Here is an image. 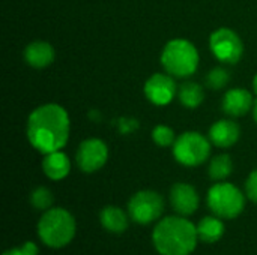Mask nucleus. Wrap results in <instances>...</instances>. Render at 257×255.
<instances>
[{"instance_id": "f257e3e1", "label": "nucleus", "mask_w": 257, "mask_h": 255, "mask_svg": "<svg viewBox=\"0 0 257 255\" xmlns=\"http://www.w3.org/2000/svg\"><path fill=\"white\" fill-rule=\"evenodd\" d=\"M27 138L41 153L62 150L69 138V116L57 104L38 107L27 120Z\"/></svg>"}, {"instance_id": "f03ea898", "label": "nucleus", "mask_w": 257, "mask_h": 255, "mask_svg": "<svg viewBox=\"0 0 257 255\" xmlns=\"http://www.w3.org/2000/svg\"><path fill=\"white\" fill-rule=\"evenodd\" d=\"M199 242L197 227L185 216H167L152 231V243L160 255H190Z\"/></svg>"}, {"instance_id": "7ed1b4c3", "label": "nucleus", "mask_w": 257, "mask_h": 255, "mask_svg": "<svg viewBox=\"0 0 257 255\" xmlns=\"http://www.w3.org/2000/svg\"><path fill=\"white\" fill-rule=\"evenodd\" d=\"M77 224L74 216L62 207H53L44 212L38 222V236L41 242L53 249L65 248L75 237Z\"/></svg>"}, {"instance_id": "20e7f679", "label": "nucleus", "mask_w": 257, "mask_h": 255, "mask_svg": "<svg viewBox=\"0 0 257 255\" xmlns=\"http://www.w3.org/2000/svg\"><path fill=\"white\" fill-rule=\"evenodd\" d=\"M161 63L167 74L173 77H190L199 66V53L187 39L170 41L161 54Z\"/></svg>"}, {"instance_id": "39448f33", "label": "nucleus", "mask_w": 257, "mask_h": 255, "mask_svg": "<svg viewBox=\"0 0 257 255\" xmlns=\"http://www.w3.org/2000/svg\"><path fill=\"white\" fill-rule=\"evenodd\" d=\"M208 207L221 219H233L239 216L245 207V197L233 183L217 182L208 191Z\"/></svg>"}, {"instance_id": "423d86ee", "label": "nucleus", "mask_w": 257, "mask_h": 255, "mask_svg": "<svg viewBox=\"0 0 257 255\" xmlns=\"http://www.w3.org/2000/svg\"><path fill=\"white\" fill-rule=\"evenodd\" d=\"M211 153V143L200 134L194 131L184 132L176 138L173 144L175 159L185 167L202 165Z\"/></svg>"}, {"instance_id": "0eeeda50", "label": "nucleus", "mask_w": 257, "mask_h": 255, "mask_svg": "<svg viewBox=\"0 0 257 255\" xmlns=\"http://www.w3.org/2000/svg\"><path fill=\"white\" fill-rule=\"evenodd\" d=\"M164 212V198L155 191H139L128 201V215L139 225L155 222Z\"/></svg>"}, {"instance_id": "6e6552de", "label": "nucleus", "mask_w": 257, "mask_h": 255, "mask_svg": "<svg viewBox=\"0 0 257 255\" xmlns=\"http://www.w3.org/2000/svg\"><path fill=\"white\" fill-rule=\"evenodd\" d=\"M209 47L212 54L223 63L235 65L241 60L244 45L241 38L230 29H218L211 35Z\"/></svg>"}, {"instance_id": "1a4fd4ad", "label": "nucleus", "mask_w": 257, "mask_h": 255, "mask_svg": "<svg viewBox=\"0 0 257 255\" xmlns=\"http://www.w3.org/2000/svg\"><path fill=\"white\" fill-rule=\"evenodd\" d=\"M108 159L107 144L99 138L84 140L77 150L75 161L83 173H95L105 165Z\"/></svg>"}, {"instance_id": "9d476101", "label": "nucleus", "mask_w": 257, "mask_h": 255, "mask_svg": "<svg viewBox=\"0 0 257 255\" xmlns=\"http://www.w3.org/2000/svg\"><path fill=\"white\" fill-rule=\"evenodd\" d=\"M176 83L170 75L154 74L145 84L146 98L155 105H167L176 96Z\"/></svg>"}, {"instance_id": "9b49d317", "label": "nucleus", "mask_w": 257, "mask_h": 255, "mask_svg": "<svg viewBox=\"0 0 257 255\" xmlns=\"http://www.w3.org/2000/svg\"><path fill=\"white\" fill-rule=\"evenodd\" d=\"M170 204L178 215L187 218L197 212L200 197L194 186L179 182L175 183L170 189Z\"/></svg>"}, {"instance_id": "f8f14e48", "label": "nucleus", "mask_w": 257, "mask_h": 255, "mask_svg": "<svg viewBox=\"0 0 257 255\" xmlns=\"http://www.w3.org/2000/svg\"><path fill=\"white\" fill-rule=\"evenodd\" d=\"M253 107V96L245 89H230L223 98V110L232 117L247 114Z\"/></svg>"}, {"instance_id": "ddd939ff", "label": "nucleus", "mask_w": 257, "mask_h": 255, "mask_svg": "<svg viewBox=\"0 0 257 255\" xmlns=\"http://www.w3.org/2000/svg\"><path fill=\"white\" fill-rule=\"evenodd\" d=\"M239 135H241L239 126L235 122L227 120V119L215 122L209 129V138L212 144L221 149H227L236 144V141L239 140Z\"/></svg>"}, {"instance_id": "4468645a", "label": "nucleus", "mask_w": 257, "mask_h": 255, "mask_svg": "<svg viewBox=\"0 0 257 255\" xmlns=\"http://www.w3.org/2000/svg\"><path fill=\"white\" fill-rule=\"evenodd\" d=\"M42 170L48 179L62 180L71 171V161L62 150L51 152V153L45 155V158L42 161Z\"/></svg>"}, {"instance_id": "2eb2a0df", "label": "nucleus", "mask_w": 257, "mask_h": 255, "mask_svg": "<svg viewBox=\"0 0 257 255\" xmlns=\"http://www.w3.org/2000/svg\"><path fill=\"white\" fill-rule=\"evenodd\" d=\"M24 59L32 68H45L54 60V50L48 42L35 41L24 50Z\"/></svg>"}, {"instance_id": "dca6fc26", "label": "nucleus", "mask_w": 257, "mask_h": 255, "mask_svg": "<svg viewBox=\"0 0 257 255\" xmlns=\"http://www.w3.org/2000/svg\"><path fill=\"white\" fill-rule=\"evenodd\" d=\"M99 222L108 233L122 234L130 225V215L116 206H107L99 213Z\"/></svg>"}, {"instance_id": "f3484780", "label": "nucleus", "mask_w": 257, "mask_h": 255, "mask_svg": "<svg viewBox=\"0 0 257 255\" xmlns=\"http://www.w3.org/2000/svg\"><path fill=\"white\" fill-rule=\"evenodd\" d=\"M197 227V234H199V240L205 242V243H215L218 242L224 231L226 227L221 221V218L218 216H205L200 219V222L196 225Z\"/></svg>"}, {"instance_id": "a211bd4d", "label": "nucleus", "mask_w": 257, "mask_h": 255, "mask_svg": "<svg viewBox=\"0 0 257 255\" xmlns=\"http://www.w3.org/2000/svg\"><path fill=\"white\" fill-rule=\"evenodd\" d=\"M181 104L187 108H197L205 99V90L199 83H185L178 90Z\"/></svg>"}, {"instance_id": "6ab92c4d", "label": "nucleus", "mask_w": 257, "mask_h": 255, "mask_svg": "<svg viewBox=\"0 0 257 255\" xmlns=\"http://www.w3.org/2000/svg\"><path fill=\"white\" fill-rule=\"evenodd\" d=\"M233 171V162L229 155H218L209 164V177L215 182L226 180Z\"/></svg>"}, {"instance_id": "aec40b11", "label": "nucleus", "mask_w": 257, "mask_h": 255, "mask_svg": "<svg viewBox=\"0 0 257 255\" xmlns=\"http://www.w3.org/2000/svg\"><path fill=\"white\" fill-rule=\"evenodd\" d=\"M53 201H54V197H53L51 191L48 188H45V186L35 188L32 191V194H30V203L36 210L45 212V210L51 209Z\"/></svg>"}, {"instance_id": "412c9836", "label": "nucleus", "mask_w": 257, "mask_h": 255, "mask_svg": "<svg viewBox=\"0 0 257 255\" xmlns=\"http://www.w3.org/2000/svg\"><path fill=\"white\" fill-rule=\"evenodd\" d=\"M152 140L160 147L173 146L175 141H176L173 129L169 128V126H166V125H158V126L154 128V131H152Z\"/></svg>"}, {"instance_id": "4be33fe9", "label": "nucleus", "mask_w": 257, "mask_h": 255, "mask_svg": "<svg viewBox=\"0 0 257 255\" xmlns=\"http://www.w3.org/2000/svg\"><path fill=\"white\" fill-rule=\"evenodd\" d=\"M229 81H230V75L224 68H214L206 77V84L214 90L223 89Z\"/></svg>"}, {"instance_id": "5701e85b", "label": "nucleus", "mask_w": 257, "mask_h": 255, "mask_svg": "<svg viewBox=\"0 0 257 255\" xmlns=\"http://www.w3.org/2000/svg\"><path fill=\"white\" fill-rule=\"evenodd\" d=\"M3 255H38V246L33 242H26L21 246L5 251Z\"/></svg>"}, {"instance_id": "b1692460", "label": "nucleus", "mask_w": 257, "mask_h": 255, "mask_svg": "<svg viewBox=\"0 0 257 255\" xmlns=\"http://www.w3.org/2000/svg\"><path fill=\"white\" fill-rule=\"evenodd\" d=\"M245 192H247V197L251 201L257 203V170H254L248 176V179L245 182Z\"/></svg>"}, {"instance_id": "393cba45", "label": "nucleus", "mask_w": 257, "mask_h": 255, "mask_svg": "<svg viewBox=\"0 0 257 255\" xmlns=\"http://www.w3.org/2000/svg\"><path fill=\"white\" fill-rule=\"evenodd\" d=\"M119 128H120V131L123 132V134H128L130 131H133V129H136L137 128V122L136 120H120V123H119Z\"/></svg>"}, {"instance_id": "a878e982", "label": "nucleus", "mask_w": 257, "mask_h": 255, "mask_svg": "<svg viewBox=\"0 0 257 255\" xmlns=\"http://www.w3.org/2000/svg\"><path fill=\"white\" fill-rule=\"evenodd\" d=\"M253 89H254V93L257 95V74H256V77L253 78Z\"/></svg>"}, {"instance_id": "bb28decb", "label": "nucleus", "mask_w": 257, "mask_h": 255, "mask_svg": "<svg viewBox=\"0 0 257 255\" xmlns=\"http://www.w3.org/2000/svg\"><path fill=\"white\" fill-rule=\"evenodd\" d=\"M253 114H254V120L257 122V101L254 102V108H253Z\"/></svg>"}]
</instances>
